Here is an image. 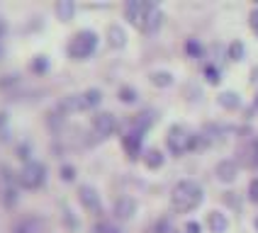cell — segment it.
<instances>
[{"label":"cell","instance_id":"1","mask_svg":"<svg viewBox=\"0 0 258 233\" xmlns=\"http://www.w3.org/2000/svg\"><path fill=\"white\" fill-rule=\"evenodd\" d=\"M124 15H127L129 22L144 34H156L161 22H163V13L149 0H129L124 5Z\"/></svg>","mask_w":258,"mask_h":233},{"label":"cell","instance_id":"2","mask_svg":"<svg viewBox=\"0 0 258 233\" xmlns=\"http://www.w3.org/2000/svg\"><path fill=\"white\" fill-rule=\"evenodd\" d=\"M202 202V187L195 180H180L171 192V206L180 214L198 209Z\"/></svg>","mask_w":258,"mask_h":233},{"label":"cell","instance_id":"3","mask_svg":"<svg viewBox=\"0 0 258 233\" xmlns=\"http://www.w3.org/2000/svg\"><path fill=\"white\" fill-rule=\"evenodd\" d=\"M166 144H168V151H171L173 156H183L187 151L198 148L202 144V139L198 134H192L187 127H183V124H173L171 129H168Z\"/></svg>","mask_w":258,"mask_h":233},{"label":"cell","instance_id":"4","mask_svg":"<svg viewBox=\"0 0 258 233\" xmlns=\"http://www.w3.org/2000/svg\"><path fill=\"white\" fill-rule=\"evenodd\" d=\"M95 46H98V34L93 32V29H81V32H76L71 37V42H69V56L71 58H88L93 51H95Z\"/></svg>","mask_w":258,"mask_h":233},{"label":"cell","instance_id":"5","mask_svg":"<svg viewBox=\"0 0 258 233\" xmlns=\"http://www.w3.org/2000/svg\"><path fill=\"white\" fill-rule=\"evenodd\" d=\"M46 180V168H44L39 160H27L20 173H17V185L25 189H39Z\"/></svg>","mask_w":258,"mask_h":233},{"label":"cell","instance_id":"6","mask_svg":"<svg viewBox=\"0 0 258 233\" xmlns=\"http://www.w3.org/2000/svg\"><path fill=\"white\" fill-rule=\"evenodd\" d=\"M15 180H17V175H10L8 168H0V202L5 204L8 209L15 206L17 202V187H15Z\"/></svg>","mask_w":258,"mask_h":233},{"label":"cell","instance_id":"7","mask_svg":"<svg viewBox=\"0 0 258 233\" xmlns=\"http://www.w3.org/2000/svg\"><path fill=\"white\" fill-rule=\"evenodd\" d=\"M93 129H95V134L100 139L112 136L117 131V117L112 112H98V114L93 117Z\"/></svg>","mask_w":258,"mask_h":233},{"label":"cell","instance_id":"8","mask_svg":"<svg viewBox=\"0 0 258 233\" xmlns=\"http://www.w3.org/2000/svg\"><path fill=\"white\" fill-rule=\"evenodd\" d=\"M78 199H81V204L86 206L88 211H93V214H100L102 211L100 197H98L95 187H90V185H81V187H78Z\"/></svg>","mask_w":258,"mask_h":233},{"label":"cell","instance_id":"9","mask_svg":"<svg viewBox=\"0 0 258 233\" xmlns=\"http://www.w3.org/2000/svg\"><path fill=\"white\" fill-rule=\"evenodd\" d=\"M142 139H144V131L132 129V127H129V131L122 136V146H124L129 158H137V156L142 153Z\"/></svg>","mask_w":258,"mask_h":233},{"label":"cell","instance_id":"10","mask_svg":"<svg viewBox=\"0 0 258 233\" xmlns=\"http://www.w3.org/2000/svg\"><path fill=\"white\" fill-rule=\"evenodd\" d=\"M13 233H44V218L25 216L13 226Z\"/></svg>","mask_w":258,"mask_h":233},{"label":"cell","instance_id":"11","mask_svg":"<svg viewBox=\"0 0 258 233\" xmlns=\"http://www.w3.org/2000/svg\"><path fill=\"white\" fill-rule=\"evenodd\" d=\"M137 214V199L134 197H119L115 202V216L122 218V221H127Z\"/></svg>","mask_w":258,"mask_h":233},{"label":"cell","instance_id":"12","mask_svg":"<svg viewBox=\"0 0 258 233\" xmlns=\"http://www.w3.org/2000/svg\"><path fill=\"white\" fill-rule=\"evenodd\" d=\"M215 173L222 182H231V180L239 175V165H236L234 160H219L217 168H215Z\"/></svg>","mask_w":258,"mask_h":233},{"label":"cell","instance_id":"13","mask_svg":"<svg viewBox=\"0 0 258 233\" xmlns=\"http://www.w3.org/2000/svg\"><path fill=\"white\" fill-rule=\"evenodd\" d=\"M207 226H210L212 233H224L229 228V218L224 216L222 211H210L207 214Z\"/></svg>","mask_w":258,"mask_h":233},{"label":"cell","instance_id":"14","mask_svg":"<svg viewBox=\"0 0 258 233\" xmlns=\"http://www.w3.org/2000/svg\"><path fill=\"white\" fill-rule=\"evenodd\" d=\"M107 42H110V46H115V49H122L124 42H127L124 29L119 27V25H110V27H107Z\"/></svg>","mask_w":258,"mask_h":233},{"label":"cell","instance_id":"15","mask_svg":"<svg viewBox=\"0 0 258 233\" xmlns=\"http://www.w3.org/2000/svg\"><path fill=\"white\" fill-rule=\"evenodd\" d=\"M81 97H83V104H86V109H93V107H98L102 100V92L98 87H90L86 92H81Z\"/></svg>","mask_w":258,"mask_h":233},{"label":"cell","instance_id":"16","mask_svg":"<svg viewBox=\"0 0 258 233\" xmlns=\"http://www.w3.org/2000/svg\"><path fill=\"white\" fill-rule=\"evenodd\" d=\"M144 163H146V168H161L163 165V156H161V151L158 148H149L146 153H144Z\"/></svg>","mask_w":258,"mask_h":233},{"label":"cell","instance_id":"17","mask_svg":"<svg viewBox=\"0 0 258 233\" xmlns=\"http://www.w3.org/2000/svg\"><path fill=\"white\" fill-rule=\"evenodd\" d=\"M73 10H76V8H73L71 0H58L56 3V15H58V20H63V22L73 17Z\"/></svg>","mask_w":258,"mask_h":233},{"label":"cell","instance_id":"18","mask_svg":"<svg viewBox=\"0 0 258 233\" xmlns=\"http://www.w3.org/2000/svg\"><path fill=\"white\" fill-rule=\"evenodd\" d=\"M219 104L227 107V109H236V107L241 104V100H239L236 92H222V95H219Z\"/></svg>","mask_w":258,"mask_h":233},{"label":"cell","instance_id":"19","mask_svg":"<svg viewBox=\"0 0 258 233\" xmlns=\"http://www.w3.org/2000/svg\"><path fill=\"white\" fill-rule=\"evenodd\" d=\"M151 83L158 87H168L173 83V75L168 71H156V73H151Z\"/></svg>","mask_w":258,"mask_h":233},{"label":"cell","instance_id":"20","mask_svg":"<svg viewBox=\"0 0 258 233\" xmlns=\"http://www.w3.org/2000/svg\"><path fill=\"white\" fill-rule=\"evenodd\" d=\"M119 100L122 102H134L137 100V90H134V87H129V85L119 87Z\"/></svg>","mask_w":258,"mask_h":233},{"label":"cell","instance_id":"21","mask_svg":"<svg viewBox=\"0 0 258 233\" xmlns=\"http://www.w3.org/2000/svg\"><path fill=\"white\" fill-rule=\"evenodd\" d=\"M46 66H49V61H46V56H37L32 63H29V68L34 73H44L46 71Z\"/></svg>","mask_w":258,"mask_h":233},{"label":"cell","instance_id":"22","mask_svg":"<svg viewBox=\"0 0 258 233\" xmlns=\"http://www.w3.org/2000/svg\"><path fill=\"white\" fill-rule=\"evenodd\" d=\"M95 233H119V231H117V226H112L110 221H98V223H95Z\"/></svg>","mask_w":258,"mask_h":233},{"label":"cell","instance_id":"23","mask_svg":"<svg viewBox=\"0 0 258 233\" xmlns=\"http://www.w3.org/2000/svg\"><path fill=\"white\" fill-rule=\"evenodd\" d=\"M241 56H244V44H241V42H234V44L229 46V58L239 61Z\"/></svg>","mask_w":258,"mask_h":233},{"label":"cell","instance_id":"24","mask_svg":"<svg viewBox=\"0 0 258 233\" xmlns=\"http://www.w3.org/2000/svg\"><path fill=\"white\" fill-rule=\"evenodd\" d=\"M185 51L190 54V56H200L202 54V46L195 39H187V44H185Z\"/></svg>","mask_w":258,"mask_h":233},{"label":"cell","instance_id":"25","mask_svg":"<svg viewBox=\"0 0 258 233\" xmlns=\"http://www.w3.org/2000/svg\"><path fill=\"white\" fill-rule=\"evenodd\" d=\"M248 199L253 204H258V177H253L251 185H248Z\"/></svg>","mask_w":258,"mask_h":233},{"label":"cell","instance_id":"26","mask_svg":"<svg viewBox=\"0 0 258 233\" xmlns=\"http://www.w3.org/2000/svg\"><path fill=\"white\" fill-rule=\"evenodd\" d=\"M73 177H76V168H73V165H61V180L71 182Z\"/></svg>","mask_w":258,"mask_h":233},{"label":"cell","instance_id":"27","mask_svg":"<svg viewBox=\"0 0 258 233\" xmlns=\"http://www.w3.org/2000/svg\"><path fill=\"white\" fill-rule=\"evenodd\" d=\"M248 153H251V163H253V165H258V136L251 141V146H248Z\"/></svg>","mask_w":258,"mask_h":233},{"label":"cell","instance_id":"28","mask_svg":"<svg viewBox=\"0 0 258 233\" xmlns=\"http://www.w3.org/2000/svg\"><path fill=\"white\" fill-rule=\"evenodd\" d=\"M171 231V223H168V218H161L156 223V228H154V233H168Z\"/></svg>","mask_w":258,"mask_h":233},{"label":"cell","instance_id":"29","mask_svg":"<svg viewBox=\"0 0 258 233\" xmlns=\"http://www.w3.org/2000/svg\"><path fill=\"white\" fill-rule=\"evenodd\" d=\"M205 75L210 78V83H219V73H217L215 66H207V68H205Z\"/></svg>","mask_w":258,"mask_h":233},{"label":"cell","instance_id":"30","mask_svg":"<svg viewBox=\"0 0 258 233\" xmlns=\"http://www.w3.org/2000/svg\"><path fill=\"white\" fill-rule=\"evenodd\" d=\"M248 25H251V29L258 34V8H253V10H251V15H248Z\"/></svg>","mask_w":258,"mask_h":233},{"label":"cell","instance_id":"31","mask_svg":"<svg viewBox=\"0 0 258 233\" xmlns=\"http://www.w3.org/2000/svg\"><path fill=\"white\" fill-rule=\"evenodd\" d=\"M185 233H200V223H198V221H187Z\"/></svg>","mask_w":258,"mask_h":233},{"label":"cell","instance_id":"32","mask_svg":"<svg viewBox=\"0 0 258 233\" xmlns=\"http://www.w3.org/2000/svg\"><path fill=\"white\" fill-rule=\"evenodd\" d=\"M251 80H253V83H258V66L251 71Z\"/></svg>","mask_w":258,"mask_h":233},{"label":"cell","instance_id":"33","mask_svg":"<svg viewBox=\"0 0 258 233\" xmlns=\"http://www.w3.org/2000/svg\"><path fill=\"white\" fill-rule=\"evenodd\" d=\"M5 122H8V117H5V112H0V127H3Z\"/></svg>","mask_w":258,"mask_h":233},{"label":"cell","instance_id":"34","mask_svg":"<svg viewBox=\"0 0 258 233\" xmlns=\"http://www.w3.org/2000/svg\"><path fill=\"white\" fill-rule=\"evenodd\" d=\"M253 107H258V95H256V102H253Z\"/></svg>","mask_w":258,"mask_h":233},{"label":"cell","instance_id":"35","mask_svg":"<svg viewBox=\"0 0 258 233\" xmlns=\"http://www.w3.org/2000/svg\"><path fill=\"white\" fill-rule=\"evenodd\" d=\"M0 56H3V46H0Z\"/></svg>","mask_w":258,"mask_h":233},{"label":"cell","instance_id":"36","mask_svg":"<svg viewBox=\"0 0 258 233\" xmlns=\"http://www.w3.org/2000/svg\"><path fill=\"white\" fill-rule=\"evenodd\" d=\"M256 226H258V221H256Z\"/></svg>","mask_w":258,"mask_h":233}]
</instances>
